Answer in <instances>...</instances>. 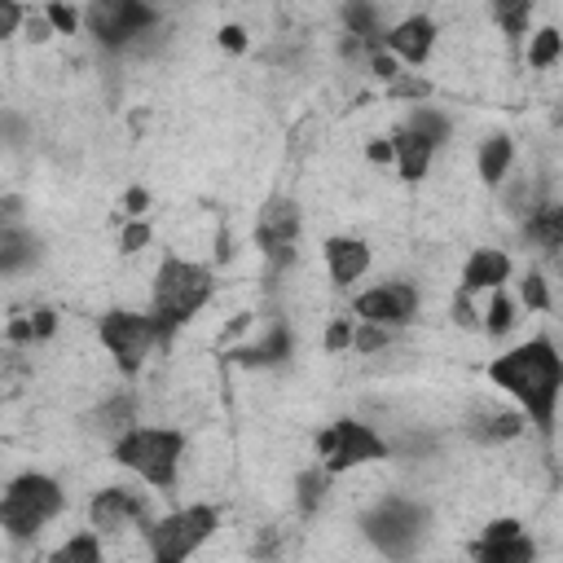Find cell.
<instances>
[{
    "label": "cell",
    "mask_w": 563,
    "mask_h": 563,
    "mask_svg": "<svg viewBox=\"0 0 563 563\" xmlns=\"http://www.w3.org/2000/svg\"><path fill=\"white\" fill-rule=\"evenodd\" d=\"M489 379H493L498 388H506V392L528 409V418H533L541 431L554 423V396H559L563 370H559V353H554L546 340H533V344H524V348L498 357V362L489 366Z\"/></svg>",
    "instance_id": "obj_1"
},
{
    "label": "cell",
    "mask_w": 563,
    "mask_h": 563,
    "mask_svg": "<svg viewBox=\"0 0 563 563\" xmlns=\"http://www.w3.org/2000/svg\"><path fill=\"white\" fill-rule=\"evenodd\" d=\"M207 299H211V273L189 265V260H168L159 269V282H155V330H159V340H168L176 326H185Z\"/></svg>",
    "instance_id": "obj_2"
},
{
    "label": "cell",
    "mask_w": 563,
    "mask_h": 563,
    "mask_svg": "<svg viewBox=\"0 0 563 563\" xmlns=\"http://www.w3.org/2000/svg\"><path fill=\"white\" fill-rule=\"evenodd\" d=\"M115 458L137 472L142 480L168 489L176 480V463H181V436L163 431V427H137L115 444Z\"/></svg>",
    "instance_id": "obj_3"
},
{
    "label": "cell",
    "mask_w": 563,
    "mask_h": 563,
    "mask_svg": "<svg viewBox=\"0 0 563 563\" xmlns=\"http://www.w3.org/2000/svg\"><path fill=\"white\" fill-rule=\"evenodd\" d=\"M62 511V489L49 476H19L0 502V528L10 537H32Z\"/></svg>",
    "instance_id": "obj_4"
},
{
    "label": "cell",
    "mask_w": 563,
    "mask_h": 563,
    "mask_svg": "<svg viewBox=\"0 0 563 563\" xmlns=\"http://www.w3.org/2000/svg\"><path fill=\"white\" fill-rule=\"evenodd\" d=\"M155 340H159L155 317L124 313V308L101 317V344H106V353L115 357V366L124 375H142V362H146V353H150Z\"/></svg>",
    "instance_id": "obj_5"
},
{
    "label": "cell",
    "mask_w": 563,
    "mask_h": 563,
    "mask_svg": "<svg viewBox=\"0 0 563 563\" xmlns=\"http://www.w3.org/2000/svg\"><path fill=\"white\" fill-rule=\"evenodd\" d=\"M211 533H216V511L211 506H189V511L168 515L159 528H150V550H155V559L176 563V559L194 554Z\"/></svg>",
    "instance_id": "obj_6"
},
{
    "label": "cell",
    "mask_w": 563,
    "mask_h": 563,
    "mask_svg": "<svg viewBox=\"0 0 563 563\" xmlns=\"http://www.w3.org/2000/svg\"><path fill=\"white\" fill-rule=\"evenodd\" d=\"M317 449L326 458V472H353V467L375 463V458L388 454V444L366 423H334L330 431H321Z\"/></svg>",
    "instance_id": "obj_7"
},
{
    "label": "cell",
    "mask_w": 563,
    "mask_h": 563,
    "mask_svg": "<svg viewBox=\"0 0 563 563\" xmlns=\"http://www.w3.org/2000/svg\"><path fill=\"white\" fill-rule=\"evenodd\" d=\"M88 27L101 45H128L142 27H150V10L142 0H93Z\"/></svg>",
    "instance_id": "obj_8"
},
{
    "label": "cell",
    "mask_w": 563,
    "mask_h": 563,
    "mask_svg": "<svg viewBox=\"0 0 563 563\" xmlns=\"http://www.w3.org/2000/svg\"><path fill=\"white\" fill-rule=\"evenodd\" d=\"M295 234H299V211H295V203L273 198V203L260 211L256 243L265 247V256H269L273 265H286V260L295 256Z\"/></svg>",
    "instance_id": "obj_9"
},
{
    "label": "cell",
    "mask_w": 563,
    "mask_h": 563,
    "mask_svg": "<svg viewBox=\"0 0 563 563\" xmlns=\"http://www.w3.org/2000/svg\"><path fill=\"white\" fill-rule=\"evenodd\" d=\"M414 304H418L414 286L392 282V286H375V291L357 295V317L375 321V326H401V321L414 317Z\"/></svg>",
    "instance_id": "obj_10"
},
{
    "label": "cell",
    "mask_w": 563,
    "mask_h": 563,
    "mask_svg": "<svg viewBox=\"0 0 563 563\" xmlns=\"http://www.w3.org/2000/svg\"><path fill=\"white\" fill-rule=\"evenodd\" d=\"M142 511H146V502H142L137 493H128V489H101V493L93 498V506H88L93 528H101V533L120 528V524H128V519H142Z\"/></svg>",
    "instance_id": "obj_11"
},
{
    "label": "cell",
    "mask_w": 563,
    "mask_h": 563,
    "mask_svg": "<svg viewBox=\"0 0 563 563\" xmlns=\"http://www.w3.org/2000/svg\"><path fill=\"white\" fill-rule=\"evenodd\" d=\"M370 533H375L388 550H405L409 537L418 533V511L405 506V502H388V506H379V515L370 519Z\"/></svg>",
    "instance_id": "obj_12"
},
{
    "label": "cell",
    "mask_w": 563,
    "mask_h": 563,
    "mask_svg": "<svg viewBox=\"0 0 563 563\" xmlns=\"http://www.w3.org/2000/svg\"><path fill=\"white\" fill-rule=\"evenodd\" d=\"M326 265H330V278L340 286H353L370 269V247L357 243V238H330L326 243Z\"/></svg>",
    "instance_id": "obj_13"
},
{
    "label": "cell",
    "mask_w": 563,
    "mask_h": 563,
    "mask_svg": "<svg viewBox=\"0 0 563 563\" xmlns=\"http://www.w3.org/2000/svg\"><path fill=\"white\" fill-rule=\"evenodd\" d=\"M388 45H392V53L396 58H405V62H427V53H431V45H436V23L431 19H405L392 36H388Z\"/></svg>",
    "instance_id": "obj_14"
},
{
    "label": "cell",
    "mask_w": 563,
    "mask_h": 563,
    "mask_svg": "<svg viewBox=\"0 0 563 563\" xmlns=\"http://www.w3.org/2000/svg\"><path fill=\"white\" fill-rule=\"evenodd\" d=\"M511 278V260L502 252H476L463 269V295L472 291H498Z\"/></svg>",
    "instance_id": "obj_15"
},
{
    "label": "cell",
    "mask_w": 563,
    "mask_h": 563,
    "mask_svg": "<svg viewBox=\"0 0 563 563\" xmlns=\"http://www.w3.org/2000/svg\"><path fill=\"white\" fill-rule=\"evenodd\" d=\"M431 142L418 137L414 128H401L396 142H392V159H401V176L405 181H423L427 176V163H431Z\"/></svg>",
    "instance_id": "obj_16"
},
{
    "label": "cell",
    "mask_w": 563,
    "mask_h": 563,
    "mask_svg": "<svg viewBox=\"0 0 563 563\" xmlns=\"http://www.w3.org/2000/svg\"><path fill=\"white\" fill-rule=\"evenodd\" d=\"M528 238L541 243L546 252H554L563 243V211L559 207H537L528 211Z\"/></svg>",
    "instance_id": "obj_17"
},
{
    "label": "cell",
    "mask_w": 563,
    "mask_h": 563,
    "mask_svg": "<svg viewBox=\"0 0 563 563\" xmlns=\"http://www.w3.org/2000/svg\"><path fill=\"white\" fill-rule=\"evenodd\" d=\"M476 554L485 563H528L533 559V541L524 533H515V537H502V541H485Z\"/></svg>",
    "instance_id": "obj_18"
},
{
    "label": "cell",
    "mask_w": 563,
    "mask_h": 563,
    "mask_svg": "<svg viewBox=\"0 0 563 563\" xmlns=\"http://www.w3.org/2000/svg\"><path fill=\"white\" fill-rule=\"evenodd\" d=\"M511 137H489L485 142V150H480V176L489 181V185H498L502 176H506V168H511Z\"/></svg>",
    "instance_id": "obj_19"
},
{
    "label": "cell",
    "mask_w": 563,
    "mask_h": 563,
    "mask_svg": "<svg viewBox=\"0 0 563 563\" xmlns=\"http://www.w3.org/2000/svg\"><path fill=\"white\" fill-rule=\"evenodd\" d=\"M493 19L506 27V36H524L528 32V14L537 10V0H489Z\"/></svg>",
    "instance_id": "obj_20"
},
{
    "label": "cell",
    "mask_w": 563,
    "mask_h": 563,
    "mask_svg": "<svg viewBox=\"0 0 563 563\" xmlns=\"http://www.w3.org/2000/svg\"><path fill=\"white\" fill-rule=\"evenodd\" d=\"M286 353H291V334H286V330H273L260 348H238V362H243V366H273V362H282Z\"/></svg>",
    "instance_id": "obj_21"
},
{
    "label": "cell",
    "mask_w": 563,
    "mask_h": 563,
    "mask_svg": "<svg viewBox=\"0 0 563 563\" xmlns=\"http://www.w3.org/2000/svg\"><path fill=\"white\" fill-rule=\"evenodd\" d=\"M344 23H348L353 36L379 40V14H375V5H366V0H348V5H344Z\"/></svg>",
    "instance_id": "obj_22"
},
{
    "label": "cell",
    "mask_w": 563,
    "mask_h": 563,
    "mask_svg": "<svg viewBox=\"0 0 563 563\" xmlns=\"http://www.w3.org/2000/svg\"><path fill=\"white\" fill-rule=\"evenodd\" d=\"M519 414H485L480 418V427H476V436L480 440H511V436H519Z\"/></svg>",
    "instance_id": "obj_23"
},
{
    "label": "cell",
    "mask_w": 563,
    "mask_h": 563,
    "mask_svg": "<svg viewBox=\"0 0 563 563\" xmlns=\"http://www.w3.org/2000/svg\"><path fill=\"white\" fill-rule=\"evenodd\" d=\"M559 49H563V40H559V32L554 27H546V32H537L533 36V49H528V62L533 66H554V58H559Z\"/></svg>",
    "instance_id": "obj_24"
},
{
    "label": "cell",
    "mask_w": 563,
    "mask_h": 563,
    "mask_svg": "<svg viewBox=\"0 0 563 563\" xmlns=\"http://www.w3.org/2000/svg\"><path fill=\"white\" fill-rule=\"evenodd\" d=\"M511 299L502 295V291H493V299H489V308H485V330L489 334H506L511 330Z\"/></svg>",
    "instance_id": "obj_25"
},
{
    "label": "cell",
    "mask_w": 563,
    "mask_h": 563,
    "mask_svg": "<svg viewBox=\"0 0 563 563\" xmlns=\"http://www.w3.org/2000/svg\"><path fill=\"white\" fill-rule=\"evenodd\" d=\"M32 260V247L23 234H0V269H19Z\"/></svg>",
    "instance_id": "obj_26"
},
{
    "label": "cell",
    "mask_w": 563,
    "mask_h": 563,
    "mask_svg": "<svg viewBox=\"0 0 563 563\" xmlns=\"http://www.w3.org/2000/svg\"><path fill=\"white\" fill-rule=\"evenodd\" d=\"M409 128H414L418 137H427L431 146H440V142L449 137V124H444L440 115H431V110H414V120H409Z\"/></svg>",
    "instance_id": "obj_27"
},
{
    "label": "cell",
    "mask_w": 563,
    "mask_h": 563,
    "mask_svg": "<svg viewBox=\"0 0 563 563\" xmlns=\"http://www.w3.org/2000/svg\"><path fill=\"white\" fill-rule=\"evenodd\" d=\"M353 348H362V353H379V348H388V326L366 321L362 330H353Z\"/></svg>",
    "instance_id": "obj_28"
},
{
    "label": "cell",
    "mask_w": 563,
    "mask_h": 563,
    "mask_svg": "<svg viewBox=\"0 0 563 563\" xmlns=\"http://www.w3.org/2000/svg\"><path fill=\"white\" fill-rule=\"evenodd\" d=\"M58 559H66V563H97L101 550H97L93 537H75V541H66V546L58 550Z\"/></svg>",
    "instance_id": "obj_29"
},
{
    "label": "cell",
    "mask_w": 563,
    "mask_h": 563,
    "mask_svg": "<svg viewBox=\"0 0 563 563\" xmlns=\"http://www.w3.org/2000/svg\"><path fill=\"white\" fill-rule=\"evenodd\" d=\"M321 493H326V476H313V472H308V476L299 480V511L313 515V511L321 506Z\"/></svg>",
    "instance_id": "obj_30"
},
{
    "label": "cell",
    "mask_w": 563,
    "mask_h": 563,
    "mask_svg": "<svg viewBox=\"0 0 563 563\" xmlns=\"http://www.w3.org/2000/svg\"><path fill=\"white\" fill-rule=\"evenodd\" d=\"M45 19L53 23V32H62V36H71L75 27H79V14L71 10V5H62V0H53V5L45 10Z\"/></svg>",
    "instance_id": "obj_31"
},
{
    "label": "cell",
    "mask_w": 563,
    "mask_h": 563,
    "mask_svg": "<svg viewBox=\"0 0 563 563\" xmlns=\"http://www.w3.org/2000/svg\"><path fill=\"white\" fill-rule=\"evenodd\" d=\"M353 344V326L348 321H330V330H326V348L330 353H344Z\"/></svg>",
    "instance_id": "obj_32"
},
{
    "label": "cell",
    "mask_w": 563,
    "mask_h": 563,
    "mask_svg": "<svg viewBox=\"0 0 563 563\" xmlns=\"http://www.w3.org/2000/svg\"><path fill=\"white\" fill-rule=\"evenodd\" d=\"M524 304H528V308H550V295H546V282H541L537 273H528V278H524Z\"/></svg>",
    "instance_id": "obj_33"
},
{
    "label": "cell",
    "mask_w": 563,
    "mask_h": 563,
    "mask_svg": "<svg viewBox=\"0 0 563 563\" xmlns=\"http://www.w3.org/2000/svg\"><path fill=\"white\" fill-rule=\"evenodd\" d=\"M23 27V14H19V0H0V36H14Z\"/></svg>",
    "instance_id": "obj_34"
},
{
    "label": "cell",
    "mask_w": 563,
    "mask_h": 563,
    "mask_svg": "<svg viewBox=\"0 0 563 563\" xmlns=\"http://www.w3.org/2000/svg\"><path fill=\"white\" fill-rule=\"evenodd\" d=\"M150 247V230H146V224L137 220V224H128V230H124V252L128 256H137V252H146Z\"/></svg>",
    "instance_id": "obj_35"
},
{
    "label": "cell",
    "mask_w": 563,
    "mask_h": 563,
    "mask_svg": "<svg viewBox=\"0 0 563 563\" xmlns=\"http://www.w3.org/2000/svg\"><path fill=\"white\" fill-rule=\"evenodd\" d=\"M220 45L230 49V53H243V49H247V32H243V27H224V32H220Z\"/></svg>",
    "instance_id": "obj_36"
},
{
    "label": "cell",
    "mask_w": 563,
    "mask_h": 563,
    "mask_svg": "<svg viewBox=\"0 0 563 563\" xmlns=\"http://www.w3.org/2000/svg\"><path fill=\"white\" fill-rule=\"evenodd\" d=\"M53 326H58L53 313H36V317H32V340H49Z\"/></svg>",
    "instance_id": "obj_37"
},
{
    "label": "cell",
    "mask_w": 563,
    "mask_h": 563,
    "mask_svg": "<svg viewBox=\"0 0 563 563\" xmlns=\"http://www.w3.org/2000/svg\"><path fill=\"white\" fill-rule=\"evenodd\" d=\"M519 533V524L515 519H493L489 524V533H485V541H502V537H515Z\"/></svg>",
    "instance_id": "obj_38"
},
{
    "label": "cell",
    "mask_w": 563,
    "mask_h": 563,
    "mask_svg": "<svg viewBox=\"0 0 563 563\" xmlns=\"http://www.w3.org/2000/svg\"><path fill=\"white\" fill-rule=\"evenodd\" d=\"M375 75H383V79H396L401 71H396V58H388V53H375Z\"/></svg>",
    "instance_id": "obj_39"
},
{
    "label": "cell",
    "mask_w": 563,
    "mask_h": 563,
    "mask_svg": "<svg viewBox=\"0 0 563 563\" xmlns=\"http://www.w3.org/2000/svg\"><path fill=\"white\" fill-rule=\"evenodd\" d=\"M124 207H128L133 216H142V211L150 207V194H146V189H128V198H124Z\"/></svg>",
    "instance_id": "obj_40"
},
{
    "label": "cell",
    "mask_w": 563,
    "mask_h": 563,
    "mask_svg": "<svg viewBox=\"0 0 563 563\" xmlns=\"http://www.w3.org/2000/svg\"><path fill=\"white\" fill-rule=\"evenodd\" d=\"M366 155H370V163H388L392 159V142H370Z\"/></svg>",
    "instance_id": "obj_41"
},
{
    "label": "cell",
    "mask_w": 563,
    "mask_h": 563,
    "mask_svg": "<svg viewBox=\"0 0 563 563\" xmlns=\"http://www.w3.org/2000/svg\"><path fill=\"white\" fill-rule=\"evenodd\" d=\"M49 32H53L49 19H32V23H27V36H32V40H49Z\"/></svg>",
    "instance_id": "obj_42"
}]
</instances>
